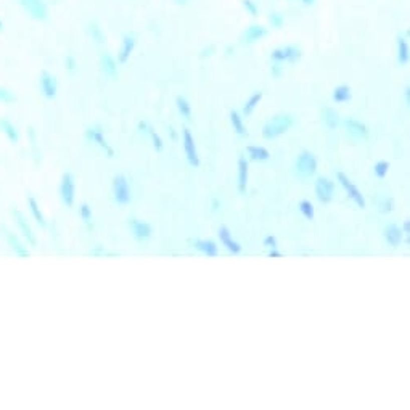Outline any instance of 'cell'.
<instances>
[{"label":"cell","instance_id":"13","mask_svg":"<svg viewBox=\"0 0 410 410\" xmlns=\"http://www.w3.org/2000/svg\"><path fill=\"white\" fill-rule=\"evenodd\" d=\"M2 230L5 232V240H7V245L10 246V250H12V253H15L17 254L18 258H29V250L26 248L25 246V243L21 242L20 240V237L15 234L13 230H10L9 227L7 226H2Z\"/></svg>","mask_w":410,"mask_h":410},{"label":"cell","instance_id":"43","mask_svg":"<svg viewBox=\"0 0 410 410\" xmlns=\"http://www.w3.org/2000/svg\"><path fill=\"white\" fill-rule=\"evenodd\" d=\"M28 135H29L31 145L36 146V143H37V140H36V129H34L33 126H29V129H28Z\"/></svg>","mask_w":410,"mask_h":410},{"label":"cell","instance_id":"47","mask_svg":"<svg viewBox=\"0 0 410 410\" xmlns=\"http://www.w3.org/2000/svg\"><path fill=\"white\" fill-rule=\"evenodd\" d=\"M296 2H299L301 5H304V7H312L317 0H296Z\"/></svg>","mask_w":410,"mask_h":410},{"label":"cell","instance_id":"5","mask_svg":"<svg viewBox=\"0 0 410 410\" xmlns=\"http://www.w3.org/2000/svg\"><path fill=\"white\" fill-rule=\"evenodd\" d=\"M58 191H60L61 203L66 206V210H73L74 199H76V179H74L73 172L66 171L61 174Z\"/></svg>","mask_w":410,"mask_h":410},{"label":"cell","instance_id":"28","mask_svg":"<svg viewBox=\"0 0 410 410\" xmlns=\"http://www.w3.org/2000/svg\"><path fill=\"white\" fill-rule=\"evenodd\" d=\"M262 97H264V92H262V90H256L248 100H246L245 106H243V116H245V118H250V116L253 114V111L256 110V106L261 103Z\"/></svg>","mask_w":410,"mask_h":410},{"label":"cell","instance_id":"1","mask_svg":"<svg viewBox=\"0 0 410 410\" xmlns=\"http://www.w3.org/2000/svg\"><path fill=\"white\" fill-rule=\"evenodd\" d=\"M295 124V116L291 113H280L275 114L274 118H270L264 126H262V137L266 140H272V138H278Z\"/></svg>","mask_w":410,"mask_h":410},{"label":"cell","instance_id":"17","mask_svg":"<svg viewBox=\"0 0 410 410\" xmlns=\"http://www.w3.org/2000/svg\"><path fill=\"white\" fill-rule=\"evenodd\" d=\"M344 127L347 129V132H349V135L355 137V138H359V140H367L368 135H370V130L368 127L363 124L362 121L359 119H354V118H347L344 121Z\"/></svg>","mask_w":410,"mask_h":410},{"label":"cell","instance_id":"38","mask_svg":"<svg viewBox=\"0 0 410 410\" xmlns=\"http://www.w3.org/2000/svg\"><path fill=\"white\" fill-rule=\"evenodd\" d=\"M150 135H151V140H153V146H154V150L156 151H161L162 150V138L159 137V134L154 130L151 126H148V130H146Z\"/></svg>","mask_w":410,"mask_h":410},{"label":"cell","instance_id":"33","mask_svg":"<svg viewBox=\"0 0 410 410\" xmlns=\"http://www.w3.org/2000/svg\"><path fill=\"white\" fill-rule=\"evenodd\" d=\"M299 211H301V214H303L309 222L314 221V218H315L314 204L309 199H303V201H301V203H299Z\"/></svg>","mask_w":410,"mask_h":410},{"label":"cell","instance_id":"48","mask_svg":"<svg viewBox=\"0 0 410 410\" xmlns=\"http://www.w3.org/2000/svg\"><path fill=\"white\" fill-rule=\"evenodd\" d=\"M404 97H405V105L408 106L410 105V87L408 86L404 89Z\"/></svg>","mask_w":410,"mask_h":410},{"label":"cell","instance_id":"7","mask_svg":"<svg viewBox=\"0 0 410 410\" xmlns=\"http://www.w3.org/2000/svg\"><path fill=\"white\" fill-rule=\"evenodd\" d=\"M84 135H86V140H87L89 143H95V145H98L100 148H102V150L106 153V156H108V158H113V156H114V150L111 148L110 143H108V142H106V138L103 137V130H102V126H100V124L87 127L86 134H84Z\"/></svg>","mask_w":410,"mask_h":410},{"label":"cell","instance_id":"18","mask_svg":"<svg viewBox=\"0 0 410 410\" xmlns=\"http://www.w3.org/2000/svg\"><path fill=\"white\" fill-rule=\"evenodd\" d=\"M218 237L221 240V243L226 246L227 251L232 253V254H240L242 253V246H240L238 242H235L234 238H232V234H230V229L227 226H221L219 230H218Z\"/></svg>","mask_w":410,"mask_h":410},{"label":"cell","instance_id":"3","mask_svg":"<svg viewBox=\"0 0 410 410\" xmlns=\"http://www.w3.org/2000/svg\"><path fill=\"white\" fill-rule=\"evenodd\" d=\"M111 191L114 203L119 206H127L132 201V188H130L129 179L124 174H116L111 180Z\"/></svg>","mask_w":410,"mask_h":410},{"label":"cell","instance_id":"37","mask_svg":"<svg viewBox=\"0 0 410 410\" xmlns=\"http://www.w3.org/2000/svg\"><path fill=\"white\" fill-rule=\"evenodd\" d=\"M0 102H4V103H7V105L15 103V102H17V95H15L13 92L9 90V89L0 87Z\"/></svg>","mask_w":410,"mask_h":410},{"label":"cell","instance_id":"8","mask_svg":"<svg viewBox=\"0 0 410 410\" xmlns=\"http://www.w3.org/2000/svg\"><path fill=\"white\" fill-rule=\"evenodd\" d=\"M336 177H338V182L343 185V188L346 190V193H347V196H349L355 204H357L360 210H365V206H367V203H365V198H363V195H362V191L355 187V185L352 183V180L349 179V177H347L344 172H336Z\"/></svg>","mask_w":410,"mask_h":410},{"label":"cell","instance_id":"44","mask_svg":"<svg viewBox=\"0 0 410 410\" xmlns=\"http://www.w3.org/2000/svg\"><path fill=\"white\" fill-rule=\"evenodd\" d=\"M105 251V246L103 245H95V248L90 250V254H102Z\"/></svg>","mask_w":410,"mask_h":410},{"label":"cell","instance_id":"12","mask_svg":"<svg viewBox=\"0 0 410 410\" xmlns=\"http://www.w3.org/2000/svg\"><path fill=\"white\" fill-rule=\"evenodd\" d=\"M129 229H130V234H132V237L137 240V242H146V240L151 238V235H153V229L150 224L142 221V219H137V218L129 219Z\"/></svg>","mask_w":410,"mask_h":410},{"label":"cell","instance_id":"9","mask_svg":"<svg viewBox=\"0 0 410 410\" xmlns=\"http://www.w3.org/2000/svg\"><path fill=\"white\" fill-rule=\"evenodd\" d=\"M333 193H335V182L328 179V177H319L315 180V196L322 204H328L333 201Z\"/></svg>","mask_w":410,"mask_h":410},{"label":"cell","instance_id":"29","mask_svg":"<svg viewBox=\"0 0 410 410\" xmlns=\"http://www.w3.org/2000/svg\"><path fill=\"white\" fill-rule=\"evenodd\" d=\"M246 151L250 153V156H251L253 161L264 162V161H269V159H270V153H269L267 148H264V146L248 145V146H246Z\"/></svg>","mask_w":410,"mask_h":410},{"label":"cell","instance_id":"46","mask_svg":"<svg viewBox=\"0 0 410 410\" xmlns=\"http://www.w3.org/2000/svg\"><path fill=\"white\" fill-rule=\"evenodd\" d=\"M219 208H221V201L219 198H213V211H219Z\"/></svg>","mask_w":410,"mask_h":410},{"label":"cell","instance_id":"16","mask_svg":"<svg viewBox=\"0 0 410 410\" xmlns=\"http://www.w3.org/2000/svg\"><path fill=\"white\" fill-rule=\"evenodd\" d=\"M137 45V36L135 34H124L122 36V44H121V50L118 53V63L124 65L127 63V60L130 58V55L134 53Z\"/></svg>","mask_w":410,"mask_h":410},{"label":"cell","instance_id":"6","mask_svg":"<svg viewBox=\"0 0 410 410\" xmlns=\"http://www.w3.org/2000/svg\"><path fill=\"white\" fill-rule=\"evenodd\" d=\"M12 216H13L15 222H17V226H18V229L21 232L23 238L26 240L31 248H36V246H37V235L34 234V230H33V227H31L29 221L26 219V216L23 214L18 210V208H13V210H12Z\"/></svg>","mask_w":410,"mask_h":410},{"label":"cell","instance_id":"30","mask_svg":"<svg viewBox=\"0 0 410 410\" xmlns=\"http://www.w3.org/2000/svg\"><path fill=\"white\" fill-rule=\"evenodd\" d=\"M230 122H232V127H234L235 132L240 135V137H245V135H248V132H246V127L243 124V118L240 116L238 111H230Z\"/></svg>","mask_w":410,"mask_h":410},{"label":"cell","instance_id":"10","mask_svg":"<svg viewBox=\"0 0 410 410\" xmlns=\"http://www.w3.org/2000/svg\"><path fill=\"white\" fill-rule=\"evenodd\" d=\"M267 28L266 26H262V25H250V26H246L245 31L242 33V36H240V41H242L243 45H253V44H256L259 41H262L266 36H267Z\"/></svg>","mask_w":410,"mask_h":410},{"label":"cell","instance_id":"21","mask_svg":"<svg viewBox=\"0 0 410 410\" xmlns=\"http://www.w3.org/2000/svg\"><path fill=\"white\" fill-rule=\"evenodd\" d=\"M396 45H397V63L400 66H405L408 63V58H410V49H408V39L405 34H399L397 36V41H396Z\"/></svg>","mask_w":410,"mask_h":410},{"label":"cell","instance_id":"4","mask_svg":"<svg viewBox=\"0 0 410 410\" xmlns=\"http://www.w3.org/2000/svg\"><path fill=\"white\" fill-rule=\"evenodd\" d=\"M303 57V49L298 47L295 44H288L283 45V47H277L270 52V60L274 63H280V65H296L298 61Z\"/></svg>","mask_w":410,"mask_h":410},{"label":"cell","instance_id":"2","mask_svg":"<svg viewBox=\"0 0 410 410\" xmlns=\"http://www.w3.org/2000/svg\"><path fill=\"white\" fill-rule=\"evenodd\" d=\"M293 171H295V175L301 180H309L311 177L315 175L317 172V156L315 153H312L311 150H303L301 151L296 159L295 164H293Z\"/></svg>","mask_w":410,"mask_h":410},{"label":"cell","instance_id":"36","mask_svg":"<svg viewBox=\"0 0 410 410\" xmlns=\"http://www.w3.org/2000/svg\"><path fill=\"white\" fill-rule=\"evenodd\" d=\"M243 4V9L248 12L251 17H259V5L256 4V0H242Z\"/></svg>","mask_w":410,"mask_h":410},{"label":"cell","instance_id":"51","mask_svg":"<svg viewBox=\"0 0 410 410\" xmlns=\"http://www.w3.org/2000/svg\"><path fill=\"white\" fill-rule=\"evenodd\" d=\"M169 130H171V135H172V140L175 142V140H177V134H175V130H174V127L171 126V127H169Z\"/></svg>","mask_w":410,"mask_h":410},{"label":"cell","instance_id":"50","mask_svg":"<svg viewBox=\"0 0 410 410\" xmlns=\"http://www.w3.org/2000/svg\"><path fill=\"white\" fill-rule=\"evenodd\" d=\"M269 256H270V258H282V254L278 253V251H275V250H272V251L269 253Z\"/></svg>","mask_w":410,"mask_h":410},{"label":"cell","instance_id":"15","mask_svg":"<svg viewBox=\"0 0 410 410\" xmlns=\"http://www.w3.org/2000/svg\"><path fill=\"white\" fill-rule=\"evenodd\" d=\"M383 237H384V242L388 243L391 248H399L402 242H404V232H402V229L394 222L388 224V226L384 227Z\"/></svg>","mask_w":410,"mask_h":410},{"label":"cell","instance_id":"23","mask_svg":"<svg viewBox=\"0 0 410 410\" xmlns=\"http://www.w3.org/2000/svg\"><path fill=\"white\" fill-rule=\"evenodd\" d=\"M331 100L336 103V105H341V103H347L352 100V89L347 86V84H339L333 89V94H331Z\"/></svg>","mask_w":410,"mask_h":410},{"label":"cell","instance_id":"40","mask_svg":"<svg viewBox=\"0 0 410 410\" xmlns=\"http://www.w3.org/2000/svg\"><path fill=\"white\" fill-rule=\"evenodd\" d=\"M270 73H272V77L274 79H280L282 74H283V65L280 63H274L270 66Z\"/></svg>","mask_w":410,"mask_h":410},{"label":"cell","instance_id":"49","mask_svg":"<svg viewBox=\"0 0 410 410\" xmlns=\"http://www.w3.org/2000/svg\"><path fill=\"white\" fill-rule=\"evenodd\" d=\"M172 2L175 5H179V7H187L190 4V0H172Z\"/></svg>","mask_w":410,"mask_h":410},{"label":"cell","instance_id":"39","mask_svg":"<svg viewBox=\"0 0 410 410\" xmlns=\"http://www.w3.org/2000/svg\"><path fill=\"white\" fill-rule=\"evenodd\" d=\"M90 34H92V37L95 39L97 44H103L105 42V37H103L102 31H100V28L97 25H90Z\"/></svg>","mask_w":410,"mask_h":410},{"label":"cell","instance_id":"24","mask_svg":"<svg viewBox=\"0 0 410 410\" xmlns=\"http://www.w3.org/2000/svg\"><path fill=\"white\" fill-rule=\"evenodd\" d=\"M248 175H250V164L245 158L238 159V191L245 193L248 187Z\"/></svg>","mask_w":410,"mask_h":410},{"label":"cell","instance_id":"41","mask_svg":"<svg viewBox=\"0 0 410 410\" xmlns=\"http://www.w3.org/2000/svg\"><path fill=\"white\" fill-rule=\"evenodd\" d=\"M264 246H267V248H270V250H275L277 248V237L275 235H267L264 238Z\"/></svg>","mask_w":410,"mask_h":410},{"label":"cell","instance_id":"32","mask_svg":"<svg viewBox=\"0 0 410 410\" xmlns=\"http://www.w3.org/2000/svg\"><path fill=\"white\" fill-rule=\"evenodd\" d=\"M79 216H81L82 222L90 229V224H92V221H94V214H92V206L87 203V201H82V203H81V206H79Z\"/></svg>","mask_w":410,"mask_h":410},{"label":"cell","instance_id":"11","mask_svg":"<svg viewBox=\"0 0 410 410\" xmlns=\"http://www.w3.org/2000/svg\"><path fill=\"white\" fill-rule=\"evenodd\" d=\"M182 130H183V148H185V154H187L188 164L191 167H199V154L196 150L195 138H193L188 127H183Z\"/></svg>","mask_w":410,"mask_h":410},{"label":"cell","instance_id":"35","mask_svg":"<svg viewBox=\"0 0 410 410\" xmlns=\"http://www.w3.org/2000/svg\"><path fill=\"white\" fill-rule=\"evenodd\" d=\"M269 23L272 25L274 29H282L283 25H285V17H283V13L280 12H272L269 15Z\"/></svg>","mask_w":410,"mask_h":410},{"label":"cell","instance_id":"34","mask_svg":"<svg viewBox=\"0 0 410 410\" xmlns=\"http://www.w3.org/2000/svg\"><path fill=\"white\" fill-rule=\"evenodd\" d=\"M389 167H391V164L388 161H378L376 164L373 166V174L378 177V179H384L386 175H388V172H389Z\"/></svg>","mask_w":410,"mask_h":410},{"label":"cell","instance_id":"20","mask_svg":"<svg viewBox=\"0 0 410 410\" xmlns=\"http://www.w3.org/2000/svg\"><path fill=\"white\" fill-rule=\"evenodd\" d=\"M322 121L327 129L335 130L339 126V122H341V118H339V113L336 108L327 106V108H323V111H322Z\"/></svg>","mask_w":410,"mask_h":410},{"label":"cell","instance_id":"45","mask_svg":"<svg viewBox=\"0 0 410 410\" xmlns=\"http://www.w3.org/2000/svg\"><path fill=\"white\" fill-rule=\"evenodd\" d=\"M138 130H140V132H146V130H148V122L146 121L138 122Z\"/></svg>","mask_w":410,"mask_h":410},{"label":"cell","instance_id":"19","mask_svg":"<svg viewBox=\"0 0 410 410\" xmlns=\"http://www.w3.org/2000/svg\"><path fill=\"white\" fill-rule=\"evenodd\" d=\"M0 132L5 134V137L9 138V142L12 145H17L20 142L18 127L15 126L9 118H0Z\"/></svg>","mask_w":410,"mask_h":410},{"label":"cell","instance_id":"42","mask_svg":"<svg viewBox=\"0 0 410 410\" xmlns=\"http://www.w3.org/2000/svg\"><path fill=\"white\" fill-rule=\"evenodd\" d=\"M65 65H66V68L69 69V71H74V69H76V60H74V57H66Z\"/></svg>","mask_w":410,"mask_h":410},{"label":"cell","instance_id":"26","mask_svg":"<svg viewBox=\"0 0 410 410\" xmlns=\"http://www.w3.org/2000/svg\"><path fill=\"white\" fill-rule=\"evenodd\" d=\"M102 68H103V73L108 77H111V79H114L119 73L118 60H116L113 55H110V53H103L102 55Z\"/></svg>","mask_w":410,"mask_h":410},{"label":"cell","instance_id":"22","mask_svg":"<svg viewBox=\"0 0 410 410\" xmlns=\"http://www.w3.org/2000/svg\"><path fill=\"white\" fill-rule=\"evenodd\" d=\"M193 248L198 250L199 253H203L208 258H214L219 254L218 245H216V242H213V240H195V242H193Z\"/></svg>","mask_w":410,"mask_h":410},{"label":"cell","instance_id":"14","mask_svg":"<svg viewBox=\"0 0 410 410\" xmlns=\"http://www.w3.org/2000/svg\"><path fill=\"white\" fill-rule=\"evenodd\" d=\"M39 86H41L42 95L47 98V100H53V98L57 97L58 84H57L55 76L50 74L49 71H42L41 73V77H39Z\"/></svg>","mask_w":410,"mask_h":410},{"label":"cell","instance_id":"27","mask_svg":"<svg viewBox=\"0 0 410 410\" xmlns=\"http://www.w3.org/2000/svg\"><path fill=\"white\" fill-rule=\"evenodd\" d=\"M175 106H177V111L182 116L185 121H191V114H193V110H191V105L188 102L187 97L183 95H177L175 97Z\"/></svg>","mask_w":410,"mask_h":410},{"label":"cell","instance_id":"31","mask_svg":"<svg viewBox=\"0 0 410 410\" xmlns=\"http://www.w3.org/2000/svg\"><path fill=\"white\" fill-rule=\"evenodd\" d=\"M394 208H396V203H394L392 196H383L378 199V213L380 214H389L394 211Z\"/></svg>","mask_w":410,"mask_h":410},{"label":"cell","instance_id":"25","mask_svg":"<svg viewBox=\"0 0 410 410\" xmlns=\"http://www.w3.org/2000/svg\"><path fill=\"white\" fill-rule=\"evenodd\" d=\"M26 201H28V206H29L31 213H33L34 221H36L42 229H45V227H47V221H45V216H44V213H42V210H41V204H39V201H37L33 195H28Z\"/></svg>","mask_w":410,"mask_h":410}]
</instances>
